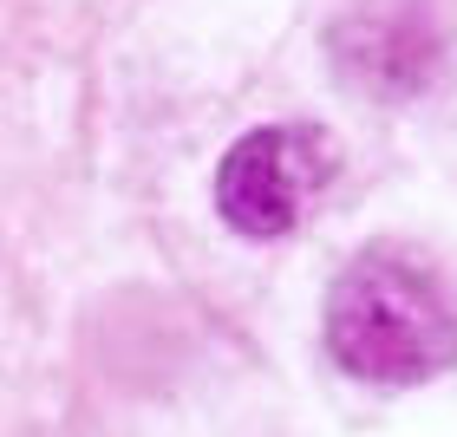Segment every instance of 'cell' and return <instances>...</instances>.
I'll return each mask as SVG.
<instances>
[{
	"label": "cell",
	"mask_w": 457,
	"mask_h": 437,
	"mask_svg": "<svg viewBox=\"0 0 457 437\" xmlns=\"http://www.w3.org/2000/svg\"><path fill=\"white\" fill-rule=\"evenodd\" d=\"M327 346L372 385H419L457 359V301L431 268L372 248L327 294Z\"/></svg>",
	"instance_id": "obj_1"
},
{
	"label": "cell",
	"mask_w": 457,
	"mask_h": 437,
	"mask_svg": "<svg viewBox=\"0 0 457 437\" xmlns=\"http://www.w3.org/2000/svg\"><path fill=\"white\" fill-rule=\"evenodd\" d=\"M334 177V144L314 124H262L228 144L216 170L222 222L242 235H287Z\"/></svg>",
	"instance_id": "obj_2"
}]
</instances>
